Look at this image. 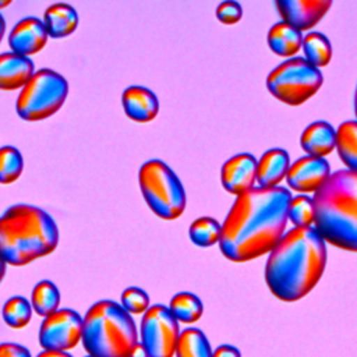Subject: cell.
<instances>
[{"mask_svg":"<svg viewBox=\"0 0 357 357\" xmlns=\"http://www.w3.org/2000/svg\"><path fill=\"white\" fill-rule=\"evenodd\" d=\"M178 335V322L166 305H151L142 314L139 343L148 357H174Z\"/></svg>","mask_w":357,"mask_h":357,"instance_id":"cell-9","label":"cell"},{"mask_svg":"<svg viewBox=\"0 0 357 357\" xmlns=\"http://www.w3.org/2000/svg\"><path fill=\"white\" fill-rule=\"evenodd\" d=\"M223 188L238 197L251 188L257 181V159L254 155L243 152L229 158L220 169Z\"/></svg>","mask_w":357,"mask_h":357,"instance_id":"cell-13","label":"cell"},{"mask_svg":"<svg viewBox=\"0 0 357 357\" xmlns=\"http://www.w3.org/2000/svg\"><path fill=\"white\" fill-rule=\"evenodd\" d=\"M68 95L67 79L50 68L33 73L15 102L17 114L25 121H40L53 116Z\"/></svg>","mask_w":357,"mask_h":357,"instance_id":"cell-7","label":"cell"},{"mask_svg":"<svg viewBox=\"0 0 357 357\" xmlns=\"http://www.w3.org/2000/svg\"><path fill=\"white\" fill-rule=\"evenodd\" d=\"M82 337V317L71 308H59L43 318L39 328V343L43 350L68 351Z\"/></svg>","mask_w":357,"mask_h":357,"instance_id":"cell-10","label":"cell"},{"mask_svg":"<svg viewBox=\"0 0 357 357\" xmlns=\"http://www.w3.org/2000/svg\"><path fill=\"white\" fill-rule=\"evenodd\" d=\"M120 305L130 314V315H138L144 314L149 307V296L146 294L145 290L137 286H130L127 287L120 297Z\"/></svg>","mask_w":357,"mask_h":357,"instance_id":"cell-30","label":"cell"},{"mask_svg":"<svg viewBox=\"0 0 357 357\" xmlns=\"http://www.w3.org/2000/svg\"><path fill=\"white\" fill-rule=\"evenodd\" d=\"M36 357H73L67 351H57V350H43Z\"/></svg>","mask_w":357,"mask_h":357,"instance_id":"cell-34","label":"cell"},{"mask_svg":"<svg viewBox=\"0 0 357 357\" xmlns=\"http://www.w3.org/2000/svg\"><path fill=\"white\" fill-rule=\"evenodd\" d=\"M82 346L92 357H128L138 343L132 317L116 301L100 300L82 317Z\"/></svg>","mask_w":357,"mask_h":357,"instance_id":"cell-5","label":"cell"},{"mask_svg":"<svg viewBox=\"0 0 357 357\" xmlns=\"http://www.w3.org/2000/svg\"><path fill=\"white\" fill-rule=\"evenodd\" d=\"M138 183L146 205L156 216L174 220L183 215L187 202L184 185L165 162H145L139 167Z\"/></svg>","mask_w":357,"mask_h":357,"instance_id":"cell-6","label":"cell"},{"mask_svg":"<svg viewBox=\"0 0 357 357\" xmlns=\"http://www.w3.org/2000/svg\"><path fill=\"white\" fill-rule=\"evenodd\" d=\"M170 312L177 322L194 324L204 312V304L198 296L190 291H180L170 298L169 307Z\"/></svg>","mask_w":357,"mask_h":357,"instance_id":"cell-23","label":"cell"},{"mask_svg":"<svg viewBox=\"0 0 357 357\" xmlns=\"http://www.w3.org/2000/svg\"><path fill=\"white\" fill-rule=\"evenodd\" d=\"M35 73V64L29 57L13 52L0 54V89H22Z\"/></svg>","mask_w":357,"mask_h":357,"instance_id":"cell-16","label":"cell"},{"mask_svg":"<svg viewBox=\"0 0 357 357\" xmlns=\"http://www.w3.org/2000/svg\"><path fill=\"white\" fill-rule=\"evenodd\" d=\"M300 145L308 156L325 158L336 148V130L328 121H314L303 130Z\"/></svg>","mask_w":357,"mask_h":357,"instance_id":"cell-18","label":"cell"},{"mask_svg":"<svg viewBox=\"0 0 357 357\" xmlns=\"http://www.w3.org/2000/svg\"><path fill=\"white\" fill-rule=\"evenodd\" d=\"M331 0H276L275 7L283 22L297 31L315 26L329 11Z\"/></svg>","mask_w":357,"mask_h":357,"instance_id":"cell-11","label":"cell"},{"mask_svg":"<svg viewBox=\"0 0 357 357\" xmlns=\"http://www.w3.org/2000/svg\"><path fill=\"white\" fill-rule=\"evenodd\" d=\"M304 59L314 67H325L332 59L331 40L321 32H310L303 38Z\"/></svg>","mask_w":357,"mask_h":357,"instance_id":"cell-25","label":"cell"},{"mask_svg":"<svg viewBox=\"0 0 357 357\" xmlns=\"http://www.w3.org/2000/svg\"><path fill=\"white\" fill-rule=\"evenodd\" d=\"M121 105L126 116L137 123L152 121L159 112L158 96L141 85L126 88L121 95Z\"/></svg>","mask_w":357,"mask_h":357,"instance_id":"cell-15","label":"cell"},{"mask_svg":"<svg viewBox=\"0 0 357 357\" xmlns=\"http://www.w3.org/2000/svg\"><path fill=\"white\" fill-rule=\"evenodd\" d=\"M10 4H11V0H0V10L6 8V7L10 6Z\"/></svg>","mask_w":357,"mask_h":357,"instance_id":"cell-38","label":"cell"},{"mask_svg":"<svg viewBox=\"0 0 357 357\" xmlns=\"http://www.w3.org/2000/svg\"><path fill=\"white\" fill-rule=\"evenodd\" d=\"M287 219L294 223V227H311L315 220L312 198L307 195H297L291 198L287 208Z\"/></svg>","mask_w":357,"mask_h":357,"instance_id":"cell-29","label":"cell"},{"mask_svg":"<svg viewBox=\"0 0 357 357\" xmlns=\"http://www.w3.org/2000/svg\"><path fill=\"white\" fill-rule=\"evenodd\" d=\"M24 170L21 152L11 145L0 146V184H11L20 178Z\"/></svg>","mask_w":357,"mask_h":357,"instance_id":"cell-28","label":"cell"},{"mask_svg":"<svg viewBox=\"0 0 357 357\" xmlns=\"http://www.w3.org/2000/svg\"><path fill=\"white\" fill-rule=\"evenodd\" d=\"M301 32L283 21L272 25L268 32V46L280 57L294 56L301 49Z\"/></svg>","mask_w":357,"mask_h":357,"instance_id":"cell-20","label":"cell"},{"mask_svg":"<svg viewBox=\"0 0 357 357\" xmlns=\"http://www.w3.org/2000/svg\"><path fill=\"white\" fill-rule=\"evenodd\" d=\"M212 357H241V353L231 344H220L212 351Z\"/></svg>","mask_w":357,"mask_h":357,"instance_id":"cell-33","label":"cell"},{"mask_svg":"<svg viewBox=\"0 0 357 357\" xmlns=\"http://www.w3.org/2000/svg\"><path fill=\"white\" fill-rule=\"evenodd\" d=\"M290 167V158L284 149H268L257 160V183L258 187L272 188L286 178Z\"/></svg>","mask_w":357,"mask_h":357,"instance_id":"cell-17","label":"cell"},{"mask_svg":"<svg viewBox=\"0 0 357 357\" xmlns=\"http://www.w3.org/2000/svg\"><path fill=\"white\" fill-rule=\"evenodd\" d=\"M42 22L50 38L60 39L71 35L77 29L79 17L73 6L67 3H54L45 11Z\"/></svg>","mask_w":357,"mask_h":357,"instance_id":"cell-19","label":"cell"},{"mask_svg":"<svg viewBox=\"0 0 357 357\" xmlns=\"http://www.w3.org/2000/svg\"><path fill=\"white\" fill-rule=\"evenodd\" d=\"M222 231V223L211 216H201L195 219L190 229V240L198 247H212L219 243Z\"/></svg>","mask_w":357,"mask_h":357,"instance_id":"cell-26","label":"cell"},{"mask_svg":"<svg viewBox=\"0 0 357 357\" xmlns=\"http://www.w3.org/2000/svg\"><path fill=\"white\" fill-rule=\"evenodd\" d=\"M60 304V291L57 286L50 280H42L36 283L31 293L32 310L39 315L46 318L47 315L56 312Z\"/></svg>","mask_w":357,"mask_h":357,"instance_id":"cell-24","label":"cell"},{"mask_svg":"<svg viewBox=\"0 0 357 357\" xmlns=\"http://www.w3.org/2000/svg\"><path fill=\"white\" fill-rule=\"evenodd\" d=\"M319 68L304 57H290L278 64L266 77L268 91L280 102L298 106L312 98L322 86Z\"/></svg>","mask_w":357,"mask_h":357,"instance_id":"cell-8","label":"cell"},{"mask_svg":"<svg viewBox=\"0 0 357 357\" xmlns=\"http://www.w3.org/2000/svg\"><path fill=\"white\" fill-rule=\"evenodd\" d=\"M216 17L222 24L233 25L243 17V7L237 1H223L216 7Z\"/></svg>","mask_w":357,"mask_h":357,"instance_id":"cell-31","label":"cell"},{"mask_svg":"<svg viewBox=\"0 0 357 357\" xmlns=\"http://www.w3.org/2000/svg\"><path fill=\"white\" fill-rule=\"evenodd\" d=\"M1 315L4 322L13 329L25 328L32 318V305L22 296L10 297L1 310Z\"/></svg>","mask_w":357,"mask_h":357,"instance_id":"cell-27","label":"cell"},{"mask_svg":"<svg viewBox=\"0 0 357 357\" xmlns=\"http://www.w3.org/2000/svg\"><path fill=\"white\" fill-rule=\"evenodd\" d=\"M212 347L206 335L198 328L180 332L174 357H212Z\"/></svg>","mask_w":357,"mask_h":357,"instance_id":"cell-21","label":"cell"},{"mask_svg":"<svg viewBox=\"0 0 357 357\" xmlns=\"http://www.w3.org/2000/svg\"><path fill=\"white\" fill-rule=\"evenodd\" d=\"M4 275H6V264H4L3 259L0 258V283H1L3 278H4Z\"/></svg>","mask_w":357,"mask_h":357,"instance_id":"cell-37","label":"cell"},{"mask_svg":"<svg viewBox=\"0 0 357 357\" xmlns=\"http://www.w3.org/2000/svg\"><path fill=\"white\" fill-rule=\"evenodd\" d=\"M57 244V223L45 209L15 204L0 215V258L6 265H26L52 254Z\"/></svg>","mask_w":357,"mask_h":357,"instance_id":"cell-3","label":"cell"},{"mask_svg":"<svg viewBox=\"0 0 357 357\" xmlns=\"http://www.w3.org/2000/svg\"><path fill=\"white\" fill-rule=\"evenodd\" d=\"M336 149L340 160L357 172V120H347L336 130Z\"/></svg>","mask_w":357,"mask_h":357,"instance_id":"cell-22","label":"cell"},{"mask_svg":"<svg viewBox=\"0 0 357 357\" xmlns=\"http://www.w3.org/2000/svg\"><path fill=\"white\" fill-rule=\"evenodd\" d=\"M314 229L325 243L357 252V172L331 173L314 192Z\"/></svg>","mask_w":357,"mask_h":357,"instance_id":"cell-4","label":"cell"},{"mask_svg":"<svg viewBox=\"0 0 357 357\" xmlns=\"http://www.w3.org/2000/svg\"><path fill=\"white\" fill-rule=\"evenodd\" d=\"M354 113L357 117V86H356V92H354Z\"/></svg>","mask_w":357,"mask_h":357,"instance_id":"cell-39","label":"cell"},{"mask_svg":"<svg viewBox=\"0 0 357 357\" xmlns=\"http://www.w3.org/2000/svg\"><path fill=\"white\" fill-rule=\"evenodd\" d=\"M331 176V166L325 158L303 156L289 167L286 181L298 192H317Z\"/></svg>","mask_w":357,"mask_h":357,"instance_id":"cell-12","label":"cell"},{"mask_svg":"<svg viewBox=\"0 0 357 357\" xmlns=\"http://www.w3.org/2000/svg\"><path fill=\"white\" fill-rule=\"evenodd\" d=\"M86 357H92V356H89V354H88V356H86Z\"/></svg>","mask_w":357,"mask_h":357,"instance_id":"cell-40","label":"cell"},{"mask_svg":"<svg viewBox=\"0 0 357 357\" xmlns=\"http://www.w3.org/2000/svg\"><path fill=\"white\" fill-rule=\"evenodd\" d=\"M128 357H148V354H146L144 346L138 342V343L132 347V350H131V353H130Z\"/></svg>","mask_w":357,"mask_h":357,"instance_id":"cell-35","label":"cell"},{"mask_svg":"<svg viewBox=\"0 0 357 357\" xmlns=\"http://www.w3.org/2000/svg\"><path fill=\"white\" fill-rule=\"evenodd\" d=\"M291 194L283 187H254L236 197L219 238L222 254L233 262H247L269 254L286 230Z\"/></svg>","mask_w":357,"mask_h":357,"instance_id":"cell-1","label":"cell"},{"mask_svg":"<svg viewBox=\"0 0 357 357\" xmlns=\"http://www.w3.org/2000/svg\"><path fill=\"white\" fill-rule=\"evenodd\" d=\"M4 32H6V21H4V17H3L1 13H0V42H1V39H3Z\"/></svg>","mask_w":357,"mask_h":357,"instance_id":"cell-36","label":"cell"},{"mask_svg":"<svg viewBox=\"0 0 357 357\" xmlns=\"http://www.w3.org/2000/svg\"><path fill=\"white\" fill-rule=\"evenodd\" d=\"M0 357H32L29 350L18 343H1L0 344Z\"/></svg>","mask_w":357,"mask_h":357,"instance_id":"cell-32","label":"cell"},{"mask_svg":"<svg viewBox=\"0 0 357 357\" xmlns=\"http://www.w3.org/2000/svg\"><path fill=\"white\" fill-rule=\"evenodd\" d=\"M326 257V243L312 226L290 229L266 259L265 282L268 289L280 301L301 300L321 280Z\"/></svg>","mask_w":357,"mask_h":357,"instance_id":"cell-2","label":"cell"},{"mask_svg":"<svg viewBox=\"0 0 357 357\" xmlns=\"http://www.w3.org/2000/svg\"><path fill=\"white\" fill-rule=\"evenodd\" d=\"M49 35L42 22L36 17H25L20 20L8 35V45L13 53L20 56H33L47 43Z\"/></svg>","mask_w":357,"mask_h":357,"instance_id":"cell-14","label":"cell"}]
</instances>
